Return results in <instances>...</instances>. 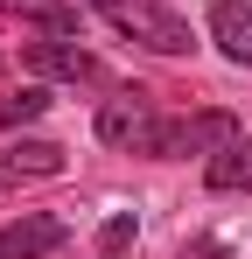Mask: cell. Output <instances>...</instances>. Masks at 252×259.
Returning <instances> with one entry per match:
<instances>
[{"mask_svg": "<svg viewBox=\"0 0 252 259\" xmlns=\"http://www.w3.org/2000/svg\"><path fill=\"white\" fill-rule=\"evenodd\" d=\"M203 182L217 189V196H238V189H252V133H238L231 147H217L203 161Z\"/></svg>", "mask_w": 252, "mask_h": 259, "instance_id": "cell-6", "label": "cell"}, {"mask_svg": "<svg viewBox=\"0 0 252 259\" xmlns=\"http://www.w3.org/2000/svg\"><path fill=\"white\" fill-rule=\"evenodd\" d=\"M91 14H105L126 42L154 49V56H196V28L168 7V0H84Z\"/></svg>", "mask_w": 252, "mask_h": 259, "instance_id": "cell-2", "label": "cell"}, {"mask_svg": "<svg viewBox=\"0 0 252 259\" xmlns=\"http://www.w3.org/2000/svg\"><path fill=\"white\" fill-rule=\"evenodd\" d=\"M77 7L84 0H0V14L28 21V28H42V35H77Z\"/></svg>", "mask_w": 252, "mask_h": 259, "instance_id": "cell-7", "label": "cell"}, {"mask_svg": "<svg viewBox=\"0 0 252 259\" xmlns=\"http://www.w3.org/2000/svg\"><path fill=\"white\" fill-rule=\"evenodd\" d=\"M231 112H161L147 91H112L98 105V140L119 154H147V161H189V154H217L238 140Z\"/></svg>", "mask_w": 252, "mask_h": 259, "instance_id": "cell-1", "label": "cell"}, {"mask_svg": "<svg viewBox=\"0 0 252 259\" xmlns=\"http://www.w3.org/2000/svg\"><path fill=\"white\" fill-rule=\"evenodd\" d=\"M0 168L7 175H63V147L56 140H14L0 154Z\"/></svg>", "mask_w": 252, "mask_h": 259, "instance_id": "cell-8", "label": "cell"}, {"mask_svg": "<svg viewBox=\"0 0 252 259\" xmlns=\"http://www.w3.org/2000/svg\"><path fill=\"white\" fill-rule=\"evenodd\" d=\"M42 105H49V91L28 84V91H14V98H0V126H14V119H35Z\"/></svg>", "mask_w": 252, "mask_h": 259, "instance_id": "cell-9", "label": "cell"}, {"mask_svg": "<svg viewBox=\"0 0 252 259\" xmlns=\"http://www.w3.org/2000/svg\"><path fill=\"white\" fill-rule=\"evenodd\" d=\"M203 28H210V42L224 49L231 63H252V7H238V0H217L203 14Z\"/></svg>", "mask_w": 252, "mask_h": 259, "instance_id": "cell-5", "label": "cell"}, {"mask_svg": "<svg viewBox=\"0 0 252 259\" xmlns=\"http://www.w3.org/2000/svg\"><path fill=\"white\" fill-rule=\"evenodd\" d=\"M70 245V224L49 210H21L14 224H0V259H49Z\"/></svg>", "mask_w": 252, "mask_h": 259, "instance_id": "cell-3", "label": "cell"}, {"mask_svg": "<svg viewBox=\"0 0 252 259\" xmlns=\"http://www.w3.org/2000/svg\"><path fill=\"white\" fill-rule=\"evenodd\" d=\"M133 238H140V224H133V210H119L112 224H105V231H98V252H105V259H119Z\"/></svg>", "mask_w": 252, "mask_h": 259, "instance_id": "cell-10", "label": "cell"}, {"mask_svg": "<svg viewBox=\"0 0 252 259\" xmlns=\"http://www.w3.org/2000/svg\"><path fill=\"white\" fill-rule=\"evenodd\" d=\"M217 252H224L217 238H203V245H182V259H217Z\"/></svg>", "mask_w": 252, "mask_h": 259, "instance_id": "cell-11", "label": "cell"}, {"mask_svg": "<svg viewBox=\"0 0 252 259\" xmlns=\"http://www.w3.org/2000/svg\"><path fill=\"white\" fill-rule=\"evenodd\" d=\"M28 70H42V77H63V84H112V77H105V63H98L91 49H77L70 35L28 42Z\"/></svg>", "mask_w": 252, "mask_h": 259, "instance_id": "cell-4", "label": "cell"}]
</instances>
